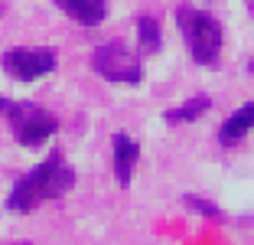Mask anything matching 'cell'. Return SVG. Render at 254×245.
<instances>
[{
	"label": "cell",
	"mask_w": 254,
	"mask_h": 245,
	"mask_svg": "<svg viewBox=\"0 0 254 245\" xmlns=\"http://www.w3.org/2000/svg\"><path fill=\"white\" fill-rule=\"evenodd\" d=\"M202 3H215V0H202Z\"/></svg>",
	"instance_id": "cell-13"
},
{
	"label": "cell",
	"mask_w": 254,
	"mask_h": 245,
	"mask_svg": "<svg viewBox=\"0 0 254 245\" xmlns=\"http://www.w3.org/2000/svg\"><path fill=\"white\" fill-rule=\"evenodd\" d=\"M72 183H75V173L62 163V154H49L33 173L16 180V186L7 196V206L16 209V213L36 209L39 203H46V200H59Z\"/></svg>",
	"instance_id": "cell-1"
},
{
	"label": "cell",
	"mask_w": 254,
	"mask_h": 245,
	"mask_svg": "<svg viewBox=\"0 0 254 245\" xmlns=\"http://www.w3.org/2000/svg\"><path fill=\"white\" fill-rule=\"evenodd\" d=\"M91 69H95L101 79L118 82V85H137L143 79V66L134 52L121 43H105L98 46L95 56H91Z\"/></svg>",
	"instance_id": "cell-3"
},
{
	"label": "cell",
	"mask_w": 254,
	"mask_h": 245,
	"mask_svg": "<svg viewBox=\"0 0 254 245\" xmlns=\"http://www.w3.org/2000/svg\"><path fill=\"white\" fill-rule=\"evenodd\" d=\"M251 13H254V3H251Z\"/></svg>",
	"instance_id": "cell-16"
},
{
	"label": "cell",
	"mask_w": 254,
	"mask_h": 245,
	"mask_svg": "<svg viewBox=\"0 0 254 245\" xmlns=\"http://www.w3.org/2000/svg\"><path fill=\"white\" fill-rule=\"evenodd\" d=\"M189 206L192 209H199V213H205V216H212V219H222V213H218L215 206H212V203H205V200H199V196H189Z\"/></svg>",
	"instance_id": "cell-11"
},
{
	"label": "cell",
	"mask_w": 254,
	"mask_h": 245,
	"mask_svg": "<svg viewBox=\"0 0 254 245\" xmlns=\"http://www.w3.org/2000/svg\"><path fill=\"white\" fill-rule=\"evenodd\" d=\"M254 127V102L241 105L238 112L232 115V118L222 124V131H218V141H222V147H235V144L245 137L248 131Z\"/></svg>",
	"instance_id": "cell-8"
},
{
	"label": "cell",
	"mask_w": 254,
	"mask_h": 245,
	"mask_svg": "<svg viewBox=\"0 0 254 245\" xmlns=\"http://www.w3.org/2000/svg\"><path fill=\"white\" fill-rule=\"evenodd\" d=\"M10 108H13V102H7V98H0V115H7Z\"/></svg>",
	"instance_id": "cell-12"
},
{
	"label": "cell",
	"mask_w": 254,
	"mask_h": 245,
	"mask_svg": "<svg viewBox=\"0 0 254 245\" xmlns=\"http://www.w3.org/2000/svg\"><path fill=\"white\" fill-rule=\"evenodd\" d=\"M137 157H140V147L130 134H114V173H118V183L127 186L130 177H134V167H137Z\"/></svg>",
	"instance_id": "cell-6"
},
{
	"label": "cell",
	"mask_w": 254,
	"mask_h": 245,
	"mask_svg": "<svg viewBox=\"0 0 254 245\" xmlns=\"http://www.w3.org/2000/svg\"><path fill=\"white\" fill-rule=\"evenodd\" d=\"M3 69L16 82H36L56 69L53 49H10L3 52Z\"/></svg>",
	"instance_id": "cell-5"
},
{
	"label": "cell",
	"mask_w": 254,
	"mask_h": 245,
	"mask_svg": "<svg viewBox=\"0 0 254 245\" xmlns=\"http://www.w3.org/2000/svg\"><path fill=\"white\" fill-rule=\"evenodd\" d=\"M209 105H212L209 95H192L189 102H183L180 108L166 112V121H170V124H186V121H195L202 112H209Z\"/></svg>",
	"instance_id": "cell-9"
},
{
	"label": "cell",
	"mask_w": 254,
	"mask_h": 245,
	"mask_svg": "<svg viewBox=\"0 0 254 245\" xmlns=\"http://www.w3.org/2000/svg\"><path fill=\"white\" fill-rule=\"evenodd\" d=\"M251 72H254V62H251Z\"/></svg>",
	"instance_id": "cell-15"
},
{
	"label": "cell",
	"mask_w": 254,
	"mask_h": 245,
	"mask_svg": "<svg viewBox=\"0 0 254 245\" xmlns=\"http://www.w3.org/2000/svg\"><path fill=\"white\" fill-rule=\"evenodd\" d=\"M176 23H180V33L186 39L192 59L202 66H215L218 52H222V26H218L215 16L202 13L195 7H180L176 10Z\"/></svg>",
	"instance_id": "cell-2"
},
{
	"label": "cell",
	"mask_w": 254,
	"mask_h": 245,
	"mask_svg": "<svg viewBox=\"0 0 254 245\" xmlns=\"http://www.w3.org/2000/svg\"><path fill=\"white\" fill-rule=\"evenodd\" d=\"M0 13H3V3H0Z\"/></svg>",
	"instance_id": "cell-14"
},
{
	"label": "cell",
	"mask_w": 254,
	"mask_h": 245,
	"mask_svg": "<svg viewBox=\"0 0 254 245\" xmlns=\"http://www.w3.org/2000/svg\"><path fill=\"white\" fill-rule=\"evenodd\" d=\"M137 36H140V52H160V46H163L160 23L150 20V16H140V20H137Z\"/></svg>",
	"instance_id": "cell-10"
},
{
	"label": "cell",
	"mask_w": 254,
	"mask_h": 245,
	"mask_svg": "<svg viewBox=\"0 0 254 245\" xmlns=\"http://www.w3.org/2000/svg\"><path fill=\"white\" fill-rule=\"evenodd\" d=\"M56 7H62V13L72 16L82 26H98L108 16V3L105 0H56Z\"/></svg>",
	"instance_id": "cell-7"
},
{
	"label": "cell",
	"mask_w": 254,
	"mask_h": 245,
	"mask_svg": "<svg viewBox=\"0 0 254 245\" xmlns=\"http://www.w3.org/2000/svg\"><path fill=\"white\" fill-rule=\"evenodd\" d=\"M10 121H13V134L16 141L23 144V147H39V144L46 141V137H53L56 134V118L53 115H46L43 108H36V105H16L10 108Z\"/></svg>",
	"instance_id": "cell-4"
}]
</instances>
